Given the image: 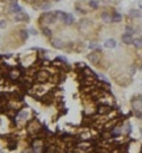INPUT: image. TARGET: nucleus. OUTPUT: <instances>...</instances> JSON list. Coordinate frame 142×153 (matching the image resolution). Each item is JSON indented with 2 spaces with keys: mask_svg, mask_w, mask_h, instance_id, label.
I'll list each match as a JSON object with an SVG mask.
<instances>
[{
  "mask_svg": "<svg viewBox=\"0 0 142 153\" xmlns=\"http://www.w3.org/2000/svg\"><path fill=\"white\" fill-rule=\"evenodd\" d=\"M57 20V13L55 12H45L41 16V22L44 24H53Z\"/></svg>",
  "mask_w": 142,
  "mask_h": 153,
  "instance_id": "f257e3e1",
  "label": "nucleus"
},
{
  "mask_svg": "<svg viewBox=\"0 0 142 153\" xmlns=\"http://www.w3.org/2000/svg\"><path fill=\"white\" fill-rule=\"evenodd\" d=\"M28 131H29V133L30 135H38L40 133V131H41V125H40V123L36 120V119H33L32 121H29V124H28Z\"/></svg>",
  "mask_w": 142,
  "mask_h": 153,
  "instance_id": "f03ea898",
  "label": "nucleus"
},
{
  "mask_svg": "<svg viewBox=\"0 0 142 153\" xmlns=\"http://www.w3.org/2000/svg\"><path fill=\"white\" fill-rule=\"evenodd\" d=\"M36 79H37V82H40V83H45V82H47L50 79V74H49V71H46V70H40V71L36 74Z\"/></svg>",
  "mask_w": 142,
  "mask_h": 153,
  "instance_id": "7ed1b4c3",
  "label": "nucleus"
},
{
  "mask_svg": "<svg viewBox=\"0 0 142 153\" xmlns=\"http://www.w3.org/2000/svg\"><path fill=\"white\" fill-rule=\"evenodd\" d=\"M28 119H29V111H26V110H22L16 115V121L17 123H24Z\"/></svg>",
  "mask_w": 142,
  "mask_h": 153,
  "instance_id": "20e7f679",
  "label": "nucleus"
},
{
  "mask_svg": "<svg viewBox=\"0 0 142 153\" xmlns=\"http://www.w3.org/2000/svg\"><path fill=\"white\" fill-rule=\"evenodd\" d=\"M8 76H9V79L12 81H19L21 78V71L19 69H12L8 71Z\"/></svg>",
  "mask_w": 142,
  "mask_h": 153,
  "instance_id": "39448f33",
  "label": "nucleus"
},
{
  "mask_svg": "<svg viewBox=\"0 0 142 153\" xmlns=\"http://www.w3.org/2000/svg\"><path fill=\"white\" fill-rule=\"evenodd\" d=\"M112 111V107L108 104H100L97 107V114L99 115H106L108 112H111Z\"/></svg>",
  "mask_w": 142,
  "mask_h": 153,
  "instance_id": "423d86ee",
  "label": "nucleus"
},
{
  "mask_svg": "<svg viewBox=\"0 0 142 153\" xmlns=\"http://www.w3.org/2000/svg\"><path fill=\"white\" fill-rule=\"evenodd\" d=\"M132 107L134 108V111L142 108V98L141 96H135L132 99Z\"/></svg>",
  "mask_w": 142,
  "mask_h": 153,
  "instance_id": "0eeeda50",
  "label": "nucleus"
},
{
  "mask_svg": "<svg viewBox=\"0 0 142 153\" xmlns=\"http://www.w3.org/2000/svg\"><path fill=\"white\" fill-rule=\"evenodd\" d=\"M21 7L19 5V3H16V2H12L11 4H9V12L11 13H19V12H21Z\"/></svg>",
  "mask_w": 142,
  "mask_h": 153,
  "instance_id": "6e6552de",
  "label": "nucleus"
},
{
  "mask_svg": "<svg viewBox=\"0 0 142 153\" xmlns=\"http://www.w3.org/2000/svg\"><path fill=\"white\" fill-rule=\"evenodd\" d=\"M42 148H44L42 141H40V140L33 141V149H34L36 153H42Z\"/></svg>",
  "mask_w": 142,
  "mask_h": 153,
  "instance_id": "1a4fd4ad",
  "label": "nucleus"
},
{
  "mask_svg": "<svg viewBox=\"0 0 142 153\" xmlns=\"http://www.w3.org/2000/svg\"><path fill=\"white\" fill-rule=\"evenodd\" d=\"M121 40H122V42H124V44L129 45V44H133V40H134V38H133V36H132V34L125 33V34H122Z\"/></svg>",
  "mask_w": 142,
  "mask_h": 153,
  "instance_id": "9d476101",
  "label": "nucleus"
},
{
  "mask_svg": "<svg viewBox=\"0 0 142 153\" xmlns=\"http://www.w3.org/2000/svg\"><path fill=\"white\" fill-rule=\"evenodd\" d=\"M116 45H117V42H116V40H113V38H108L104 42V46L106 49H113V48H116Z\"/></svg>",
  "mask_w": 142,
  "mask_h": 153,
  "instance_id": "9b49d317",
  "label": "nucleus"
},
{
  "mask_svg": "<svg viewBox=\"0 0 142 153\" xmlns=\"http://www.w3.org/2000/svg\"><path fill=\"white\" fill-rule=\"evenodd\" d=\"M88 60L92 63H97L100 61V53H91V54L88 56Z\"/></svg>",
  "mask_w": 142,
  "mask_h": 153,
  "instance_id": "f8f14e48",
  "label": "nucleus"
},
{
  "mask_svg": "<svg viewBox=\"0 0 142 153\" xmlns=\"http://www.w3.org/2000/svg\"><path fill=\"white\" fill-rule=\"evenodd\" d=\"M74 16L73 15H71V13H66V17H64V24H66V25H71V24H73V22H74Z\"/></svg>",
  "mask_w": 142,
  "mask_h": 153,
  "instance_id": "ddd939ff",
  "label": "nucleus"
},
{
  "mask_svg": "<svg viewBox=\"0 0 142 153\" xmlns=\"http://www.w3.org/2000/svg\"><path fill=\"white\" fill-rule=\"evenodd\" d=\"M26 19H28V16L24 15L22 11H21V12H19V13H16V16H15V20L16 21H22V20H26Z\"/></svg>",
  "mask_w": 142,
  "mask_h": 153,
  "instance_id": "4468645a",
  "label": "nucleus"
},
{
  "mask_svg": "<svg viewBox=\"0 0 142 153\" xmlns=\"http://www.w3.org/2000/svg\"><path fill=\"white\" fill-rule=\"evenodd\" d=\"M129 15L132 17H142V12L139 9H130L129 11Z\"/></svg>",
  "mask_w": 142,
  "mask_h": 153,
  "instance_id": "2eb2a0df",
  "label": "nucleus"
},
{
  "mask_svg": "<svg viewBox=\"0 0 142 153\" xmlns=\"http://www.w3.org/2000/svg\"><path fill=\"white\" fill-rule=\"evenodd\" d=\"M121 20H122V16L118 12H115L113 16H112V22H120Z\"/></svg>",
  "mask_w": 142,
  "mask_h": 153,
  "instance_id": "dca6fc26",
  "label": "nucleus"
},
{
  "mask_svg": "<svg viewBox=\"0 0 142 153\" xmlns=\"http://www.w3.org/2000/svg\"><path fill=\"white\" fill-rule=\"evenodd\" d=\"M101 20H103L104 22H112V16H111L109 13H106V12H103Z\"/></svg>",
  "mask_w": 142,
  "mask_h": 153,
  "instance_id": "f3484780",
  "label": "nucleus"
},
{
  "mask_svg": "<svg viewBox=\"0 0 142 153\" xmlns=\"http://www.w3.org/2000/svg\"><path fill=\"white\" fill-rule=\"evenodd\" d=\"M133 45L137 49H142V38H134L133 40Z\"/></svg>",
  "mask_w": 142,
  "mask_h": 153,
  "instance_id": "a211bd4d",
  "label": "nucleus"
},
{
  "mask_svg": "<svg viewBox=\"0 0 142 153\" xmlns=\"http://www.w3.org/2000/svg\"><path fill=\"white\" fill-rule=\"evenodd\" d=\"M53 42V46H54V48H62V41H59V40H53L51 41Z\"/></svg>",
  "mask_w": 142,
  "mask_h": 153,
  "instance_id": "6ab92c4d",
  "label": "nucleus"
},
{
  "mask_svg": "<svg viewBox=\"0 0 142 153\" xmlns=\"http://www.w3.org/2000/svg\"><path fill=\"white\" fill-rule=\"evenodd\" d=\"M90 7L92 9H97L99 8V3L96 2V0H91V2H90Z\"/></svg>",
  "mask_w": 142,
  "mask_h": 153,
  "instance_id": "aec40b11",
  "label": "nucleus"
},
{
  "mask_svg": "<svg viewBox=\"0 0 142 153\" xmlns=\"http://www.w3.org/2000/svg\"><path fill=\"white\" fill-rule=\"evenodd\" d=\"M42 32H44V34H45L46 37H50V36H51V31H50L49 28H44Z\"/></svg>",
  "mask_w": 142,
  "mask_h": 153,
  "instance_id": "412c9836",
  "label": "nucleus"
},
{
  "mask_svg": "<svg viewBox=\"0 0 142 153\" xmlns=\"http://www.w3.org/2000/svg\"><path fill=\"white\" fill-rule=\"evenodd\" d=\"M50 7H51V4H50V3H45V4L41 5V8H42V9H49Z\"/></svg>",
  "mask_w": 142,
  "mask_h": 153,
  "instance_id": "4be33fe9",
  "label": "nucleus"
},
{
  "mask_svg": "<svg viewBox=\"0 0 142 153\" xmlns=\"http://www.w3.org/2000/svg\"><path fill=\"white\" fill-rule=\"evenodd\" d=\"M26 37H28V32H26V31H21V38L25 40Z\"/></svg>",
  "mask_w": 142,
  "mask_h": 153,
  "instance_id": "5701e85b",
  "label": "nucleus"
},
{
  "mask_svg": "<svg viewBox=\"0 0 142 153\" xmlns=\"http://www.w3.org/2000/svg\"><path fill=\"white\" fill-rule=\"evenodd\" d=\"M134 114H135V116H137L138 119H142V112H141L139 110H135V112H134Z\"/></svg>",
  "mask_w": 142,
  "mask_h": 153,
  "instance_id": "b1692460",
  "label": "nucleus"
},
{
  "mask_svg": "<svg viewBox=\"0 0 142 153\" xmlns=\"http://www.w3.org/2000/svg\"><path fill=\"white\" fill-rule=\"evenodd\" d=\"M5 27H7V22H5L4 20H2L0 21V29H4Z\"/></svg>",
  "mask_w": 142,
  "mask_h": 153,
  "instance_id": "393cba45",
  "label": "nucleus"
},
{
  "mask_svg": "<svg viewBox=\"0 0 142 153\" xmlns=\"http://www.w3.org/2000/svg\"><path fill=\"white\" fill-rule=\"evenodd\" d=\"M90 49H99V45L97 44H91L90 45Z\"/></svg>",
  "mask_w": 142,
  "mask_h": 153,
  "instance_id": "a878e982",
  "label": "nucleus"
},
{
  "mask_svg": "<svg viewBox=\"0 0 142 153\" xmlns=\"http://www.w3.org/2000/svg\"><path fill=\"white\" fill-rule=\"evenodd\" d=\"M126 33H129V34H133V29L130 28V27H126Z\"/></svg>",
  "mask_w": 142,
  "mask_h": 153,
  "instance_id": "bb28decb",
  "label": "nucleus"
},
{
  "mask_svg": "<svg viewBox=\"0 0 142 153\" xmlns=\"http://www.w3.org/2000/svg\"><path fill=\"white\" fill-rule=\"evenodd\" d=\"M30 33H32V34H37V33H36V31H34V29H30Z\"/></svg>",
  "mask_w": 142,
  "mask_h": 153,
  "instance_id": "cd10ccee",
  "label": "nucleus"
},
{
  "mask_svg": "<svg viewBox=\"0 0 142 153\" xmlns=\"http://www.w3.org/2000/svg\"><path fill=\"white\" fill-rule=\"evenodd\" d=\"M138 5H139V8H141V9H142V0H141V2H139V3H138Z\"/></svg>",
  "mask_w": 142,
  "mask_h": 153,
  "instance_id": "c85d7f7f",
  "label": "nucleus"
},
{
  "mask_svg": "<svg viewBox=\"0 0 142 153\" xmlns=\"http://www.w3.org/2000/svg\"><path fill=\"white\" fill-rule=\"evenodd\" d=\"M139 69H141V71H142V63H141V66H139Z\"/></svg>",
  "mask_w": 142,
  "mask_h": 153,
  "instance_id": "c756f323",
  "label": "nucleus"
},
{
  "mask_svg": "<svg viewBox=\"0 0 142 153\" xmlns=\"http://www.w3.org/2000/svg\"><path fill=\"white\" fill-rule=\"evenodd\" d=\"M0 2H5V0H0Z\"/></svg>",
  "mask_w": 142,
  "mask_h": 153,
  "instance_id": "7c9ffc66",
  "label": "nucleus"
},
{
  "mask_svg": "<svg viewBox=\"0 0 142 153\" xmlns=\"http://www.w3.org/2000/svg\"><path fill=\"white\" fill-rule=\"evenodd\" d=\"M0 102H2V96H0Z\"/></svg>",
  "mask_w": 142,
  "mask_h": 153,
  "instance_id": "2f4dec72",
  "label": "nucleus"
},
{
  "mask_svg": "<svg viewBox=\"0 0 142 153\" xmlns=\"http://www.w3.org/2000/svg\"><path fill=\"white\" fill-rule=\"evenodd\" d=\"M0 123H2V120H0Z\"/></svg>",
  "mask_w": 142,
  "mask_h": 153,
  "instance_id": "473e14b6",
  "label": "nucleus"
}]
</instances>
